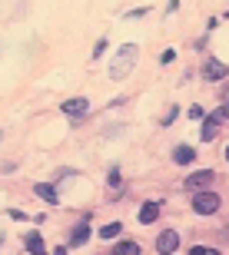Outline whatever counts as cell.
<instances>
[{
    "label": "cell",
    "instance_id": "6da1fadb",
    "mask_svg": "<svg viewBox=\"0 0 229 255\" xmlns=\"http://www.w3.org/2000/svg\"><path fill=\"white\" fill-rule=\"evenodd\" d=\"M193 209H196V212H200V216H213V212H216V209H220V196H216V192H196V196H193Z\"/></svg>",
    "mask_w": 229,
    "mask_h": 255
},
{
    "label": "cell",
    "instance_id": "7a4b0ae2",
    "mask_svg": "<svg viewBox=\"0 0 229 255\" xmlns=\"http://www.w3.org/2000/svg\"><path fill=\"white\" fill-rule=\"evenodd\" d=\"M213 179H216V172H213V169H196V172L190 176V179H186V186H190L193 192H203Z\"/></svg>",
    "mask_w": 229,
    "mask_h": 255
},
{
    "label": "cell",
    "instance_id": "3957f363",
    "mask_svg": "<svg viewBox=\"0 0 229 255\" xmlns=\"http://www.w3.org/2000/svg\"><path fill=\"white\" fill-rule=\"evenodd\" d=\"M176 246H180V236H176L173 229L160 232V239H156V252H160V255H173V252H176Z\"/></svg>",
    "mask_w": 229,
    "mask_h": 255
},
{
    "label": "cell",
    "instance_id": "277c9868",
    "mask_svg": "<svg viewBox=\"0 0 229 255\" xmlns=\"http://www.w3.org/2000/svg\"><path fill=\"white\" fill-rule=\"evenodd\" d=\"M193 159H196V149L186 146V142H180V146L173 149V162H176V166H190Z\"/></svg>",
    "mask_w": 229,
    "mask_h": 255
},
{
    "label": "cell",
    "instance_id": "5b68a950",
    "mask_svg": "<svg viewBox=\"0 0 229 255\" xmlns=\"http://www.w3.org/2000/svg\"><path fill=\"white\" fill-rule=\"evenodd\" d=\"M226 73H229V66L223 63V60H206V70H203L206 80H223Z\"/></svg>",
    "mask_w": 229,
    "mask_h": 255
},
{
    "label": "cell",
    "instance_id": "8992f818",
    "mask_svg": "<svg viewBox=\"0 0 229 255\" xmlns=\"http://www.w3.org/2000/svg\"><path fill=\"white\" fill-rule=\"evenodd\" d=\"M86 110H90V100H86V96H73V100L63 103V113L67 116H80V113H86Z\"/></svg>",
    "mask_w": 229,
    "mask_h": 255
},
{
    "label": "cell",
    "instance_id": "52a82bcc",
    "mask_svg": "<svg viewBox=\"0 0 229 255\" xmlns=\"http://www.w3.org/2000/svg\"><path fill=\"white\" fill-rule=\"evenodd\" d=\"M160 202H156V199H153V202H146L143 209H140V222H143V226H150V222H156V219H160Z\"/></svg>",
    "mask_w": 229,
    "mask_h": 255
},
{
    "label": "cell",
    "instance_id": "ba28073f",
    "mask_svg": "<svg viewBox=\"0 0 229 255\" xmlns=\"http://www.w3.org/2000/svg\"><path fill=\"white\" fill-rule=\"evenodd\" d=\"M23 249H27L30 255H43L47 252V249H43V239H40L37 232H27V236H23Z\"/></svg>",
    "mask_w": 229,
    "mask_h": 255
},
{
    "label": "cell",
    "instance_id": "9c48e42d",
    "mask_svg": "<svg viewBox=\"0 0 229 255\" xmlns=\"http://www.w3.org/2000/svg\"><path fill=\"white\" fill-rule=\"evenodd\" d=\"M86 239H90V226H86V222H80V226H73V236H70V246H83Z\"/></svg>",
    "mask_w": 229,
    "mask_h": 255
},
{
    "label": "cell",
    "instance_id": "30bf717a",
    "mask_svg": "<svg viewBox=\"0 0 229 255\" xmlns=\"http://www.w3.org/2000/svg\"><path fill=\"white\" fill-rule=\"evenodd\" d=\"M136 53V47H123V57L130 60ZM110 76H113V80H120V76H126V63H113V70H110Z\"/></svg>",
    "mask_w": 229,
    "mask_h": 255
},
{
    "label": "cell",
    "instance_id": "8fae6325",
    "mask_svg": "<svg viewBox=\"0 0 229 255\" xmlns=\"http://www.w3.org/2000/svg\"><path fill=\"white\" fill-rule=\"evenodd\" d=\"M37 196L43 199V202H57V189H53L50 182H37Z\"/></svg>",
    "mask_w": 229,
    "mask_h": 255
},
{
    "label": "cell",
    "instance_id": "7c38bea8",
    "mask_svg": "<svg viewBox=\"0 0 229 255\" xmlns=\"http://www.w3.org/2000/svg\"><path fill=\"white\" fill-rule=\"evenodd\" d=\"M120 232H123V226H120V222H106V226L100 229V239H116Z\"/></svg>",
    "mask_w": 229,
    "mask_h": 255
},
{
    "label": "cell",
    "instance_id": "4fadbf2b",
    "mask_svg": "<svg viewBox=\"0 0 229 255\" xmlns=\"http://www.w3.org/2000/svg\"><path fill=\"white\" fill-rule=\"evenodd\" d=\"M113 255H140V246H136V242H120Z\"/></svg>",
    "mask_w": 229,
    "mask_h": 255
},
{
    "label": "cell",
    "instance_id": "5bb4252c",
    "mask_svg": "<svg viewBox=\"0 0 229 255\" xmlns=\"http://www.w3.org/2000/svg\"><path fill=\"white\" fill-rule=\"evenodd\" d=\"M190 255H220V252H216V249H210V246H193Z\"/></svg>",
    "mask_w": 229,
    "mask_h": 255
},
{
    "label": "cell",
    "instance_id": "9a60e30c",
    "mask_svg": "<svg viewBox=\"0 0 229 255\" xmlns=\"http://www.w3.org/2000/svg\"><path fill=\"white\" fill-rule=\"evenodd\" d=\"M213 136H216V126H210V123H206V126H203V139L210 142V139H213Z\"/></svg>",
    "mask_w": 229,
    "mask_h": 255
},
{
    "label": "cell",
    "instance_id": "2e32d148",
    "mask_svg": "<svg viewBox=\"0 0 229 255\" xmlns=\"http://www.w3.org/2000/svg\"><path fill=\"white\" fill-rule=\"evenodd\" d=\"M173 60H176V53H173V50H163V53H160V63H173Z\"/></svg>",
    "mask_w": 229,
    "mask_h": 255
},
{
    "label": "cell",
    "instance_id": "e0dca14e",
    "mask_svg": "<svg viewBox=\"0 0 229 255\" xmlns=\"http://www.w3.org/2000/svg\"><path fill=\"white\" fill-rule=\"evenodd\" d=\"M203 116H206V113H203V106H190V120H203Z\"/></svg>",
    "mask_w": 229,
    "mask_h": 255
},
{
    "label": "cell",
    "instance_id": "ac0fdd59",
    "mask_svg": "<svg viewBox=\"0 0 229 255\" xmlns=\"http://www.w3.org/2000/svg\"><path fill=\"white\" fill-rule=\"evenodd\" d=\"M176 113H180V110H176V106H170V113H166V116H163V123H166V126H170V123H173V120H176Z\"/></svg>",
    "mask_w": 229,
    "mask_h": 255
},
{
    "label": "cell",
    "instance_id": "d6986e66",
    "mask_svg": "<svg viewBox=\"0 0 229 255\" xmlns=\"http://www.w3.org/2000/svg\"><path fill=\"white\" fill-rule=\"evenodd\" d=\"M106 182H110V186H120V172L110 169V179H106Z\"/></svg>",
    "mask_w": 229,
    "mask_h": 255
},
{
    "label": "cell",
    "instance_id": "ffe728a7",
    "mask_svg": "<svg viewBox=\"0 0 229 255\" xmlns=\"http://www.w3.org/2000/svg\"><path fill=\"white\" fill-rule=\"evenodd\" d=\"M223 120H229V103H226V106H223Z\"/></svg>",
    "mask_w": 229,
    "mask_h": 255
},
{
    "label": "cell",
    "instance_id": "44dd1931",
    "mask_svg": "<svg viewBox=\"0 0 229 255\" xmlns=\"http://www.w3.org/2000/svg\"><path fill=\"white\" fill-rule=\"evenodd\" d=\"M53 255H67V249H63V246H60V249H57V252H53Z\"/></svg>",
    "mask_w": 229,
    "mask_h": 255
},
{
    "label": "cell",
    "instance_id": "7402d4cb",
    "mask_svg": "<svg viewBox=\"0 0 229 255\" xmlns=\"http://www.w3.org/2000/svg\"><path fill=\"white\" fill-rule=\"evenodd\" d=\"M226 159H229V146H226Z\"/></svg>",
    "mask_w": 229,
    "mask_h": 255
}]
</instances>
